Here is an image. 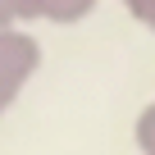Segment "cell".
<instances>
[{"label": "cell", "instance_id": "cell-1", "mask_svg": "<svg viewBox=\"0 0 155 155\" xmlns=\"http://www.w3.org/2000/svg\"><path fill=\"white\" fill-rule=\"evenodd\" d=\"M32 64H37V46L9 28H0V105L18 91V82L32 73Z\"/></svg>", "mask_w": 155, "mask_h": 155}, {"label": "cell", "instance_id": "cell-3", "mask_svg": "<svg viewBox=\"0 0 155 155\" xmlns=\"http://www.w3.org/2000/svg\"><path fill=\"white\" fill-rule=\"evenodd\" d=\"M0 110H5V105H0Z\"/></svg>", "mask_w": 155, "mask_h": 155}, {"label": "cell", "instance_id": "cell-2", "mask_svg": "<svg viewBox=\"0 0 155 155\" xmlns=\"http://www.w3.org/2000/svg\"><path fill=\"white\" fill-rule=\"evenodd\" d=\"M5 18H9V9H5V0H0V23H5Z\"/></svg>", "mask_w": 155, "mask_h": 155}]
</instances>
